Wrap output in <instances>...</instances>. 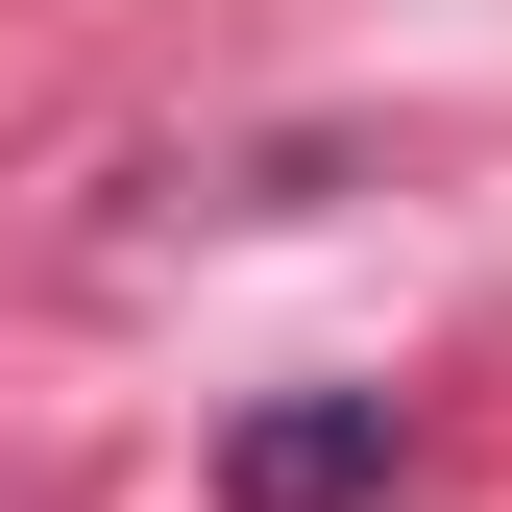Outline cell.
<instances>
[{
	"instance_id": "cell-1",
	"label": "cell",
	"mask_w": 512,
	"mask_h": 512,
	"mask_svg": "<svg viewBox=\"0 0 512 512\" xmlns=\"http://www.w3.org/2000/svg\"><path fill=\"white\" fill-rule=\"evenodd\" d=\"M220 488H244V512H366V488H391V391H293V415H244Z\"/></svg>"
}]
</instances>
